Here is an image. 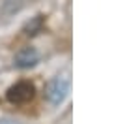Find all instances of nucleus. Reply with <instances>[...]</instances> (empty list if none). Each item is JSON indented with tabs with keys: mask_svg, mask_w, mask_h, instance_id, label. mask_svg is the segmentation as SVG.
Returning a JSON list of instances; mask_svg holds the SVG:
<instances>
[{
	"mask_svg": "<svg viewBox=\"0 0 129 124\" xmlns=\"http://www.w3.org/2000/svg\"><path fill=\"white\" fill-rule=\"evenodd\" d=\"M34 96H36V88H34L32 83H30V81H19V83H15L13 87L8 88L6 98H8V101H11V104L21 105V104H28V101H32Z\"/></svg>",
	"mask_w": 129,
	"mask_h": 124,
	"instance_id": "1",
	"label": "nucleus"
},
{
	"mask_svg": "<svg viewBox=\"0 0 129 124\" xmlns=\"http://www.w3.org/2000/svg\"><path fill=\"white\" fill-rule=\"evenodd\" d=\"M68 81L66 79H60V77H54V79H51V81L47 83V87H45V98L51 101V104H60L62 100L66 98V94H68Z\"/></svg>",
	"mask_w": 129,
	"mask_h": 124,
	"instance_id": "2",
	"label": "nucleus"
},
{
	"mask_svg": "<svg viewBox=\"0 0 129 124\" xmlns=\"http://www.w3.org/2000/svg\"><path fill=\"white\" fill-rule=\"evenodd\" d=\"M38 60H39V55L34 47H23L15 55V66L17 68H32V66H36Z\"/></svg>",
	"mask_w": 129,
	"mask_h": 124,
	"instance_id": "3",
	"label": "nucleus"
},
{
	"mask_svg": "<svg viewBox=\"0 0 129 124\" xmlns=\"http://www.w3.org/2000/svg\"><path fill=\"white\" fill-rule=\"evenodd\" d=\"M41 26H43V17H41V15H36L30 23H26L24 34H28V36H36V34L41 30Z\"/></svg>",
	"mask_w": 129,
	"mask_h": 124,
	"instance_id": "4",
	"label": "nucleus"
},
{
	"mask_svg": "<svg viewBox=\"0 0 129 124\" xmlns=\"http://www.w3.org/2000/svg\"><path fill=\"white\" fill-rule=\"evenodd\" d=\"M0 124H13V122H10V120H0Z\"/></svg>",
	"mask_w": 129,
	"mask_h": 124,
	"instance_id": "5",
	"label": "nucleus"
}]
</instances>
